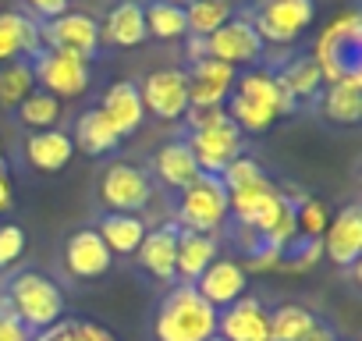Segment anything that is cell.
<instances>
[{
  "label": "cell",
  "mask_w": 362,
  "mask_h": 341,
  "mask_svg": "<svg viewBox=\"0 0 362 341\" xmlns=\"http://www.w3.org/2000/svg\"><path fill=\"white\" fill-rule=\"evenodd\" d=\"M302 341H337V337H334V330H330L327 323H316V327H313Z\"/></svg>",
  "instance_id": "obj_45"
},
{
  "label": "cell",
  "mask_w": 362,
  "mask_h": 341,
  "mask_svg": "<svg viewBox=\"0 0 362 341\" xmlns=\"http://www.w3.org/2000/svg\"><path fill=\"white\" fill-rule=\"evenodd\" d=\"M15 207V185L8 178V170H0V214H8Z\"/></svg>",
  "instance_id": "obj_43"
},
{
  "label": "cell",
  "mask_w": 362,
  "mask_h": 341,
  "mask_svg": "<svg viewBox=\"0 0 362 341\" xmlns=\"http://www.w3.org/2000/svg\"><path fill=\"white\" fill-rule=\"evenodd\" d=\"M245 18L263 40V47H291L316 22V0H256Z\"/></svg>",
  "instance_id": "obj_5"
},
{
  "label": "cell",
  "mask_w": 362,
  "mask_h": 341,
  "mask_svg": "<svg viewBox=\"0 0 362 341\" xmlns=\"http://www.w3.org/2000/svg\"><path fill=\"white\" fill-rule=\"evenodd\" d=\"M206 57L221 61L228 68H252L263 57V40L256 36V29L249 25L245 15H235L231 22H224L217 33L206 36Z\"/></svg>",
  "instance_id": "obj_10"
},
{
  "label": "cell",
  "mask_w": 362,
  "mask_h": 341,
  "mask_svg": "<svg viewBox=\"0 0 362 341\" xmlns=\"http://www.w3.org/2000/svg\"><path fill=\"white\" fill-rule=\"evenodd\" d=\"M25 228L22 224H0V270H11L25 256Z\"/></svg>",
  "instance_id": "obj_38"
},
{
  "label": "cell",
  "mask_w": 362,
  "mask_h": 341,
  "mask_svg": "<svg viewBox=\"0 0 362 341\" xmlns=\"http://www.w3.org/2000/svg\"><path fill=\"white\" fill-rule=\"evenodd\" d=\"M18 121H22L25 128H33V132L57 128V121H61V100L50 96V93H43V89H36L33 96L22 100V107H18Z\"/></svg>",
  "instance_id": "obj_33"
},
{
  "label": "cell",
  "mask_w": 362,
  "mask_h": 341,
  "mask_svg": "<svg viewBox=\"0 0 362 341\" xmlns=\"http://www.w3.org/2000/svg\"><path fill=\"white\" fill-rule=\"evenodd\" d=\"M185 57L196 64V61H206V40L203 36H185Z\"/></svg>",
  "instance_id": "obj_44"
},
{
  "label": "cell",
  "mask_w": 362,
  "mask_h": 341,
  "mask_svg": "<svg viewBox=\"0 0 362 341\" xmlns=\"http://www.w3.org/2000/svg\"><path fill=\"white\" fill-rule=\"evenodd\" d=\"M33 341H117V337L93 320H57L54 327L33 334Z\"/></svg>",
  "instance_id": "obj_34"
},
{
  "label": "cell",
  "mask_w": 362,
  "mask_h": 341,
  "mask_svg": "<svg viewBox=\"0 0 362 341\" xmlns=\"http://www.w3.org/2000/svg\"><path fill=\"white\" fill-rule=\"evenodd\" d=\"M221 256L217 238L196 235V231H181L177 228V256H174V281L181 284H196L199 274Z\"/></svg>",
  "instance_id": "obj_25"
},
{
  "label": "cell",
  "mask_w": 362,
  "mask_h": 341,
  "mask_svg": "<svg viewBox=\"0 0 362 341\" xmlns=\"http://www.w3.org/2000/svg\"><path fill=\"white\" fill-rule=\"evenodd\" d=\"M75 156V142L68 132L61 128H47V132H33L25 139V160L40 170V175H61Z\"/></svg>",
  "instance_id": "obj_24"
},
{
  "label": "cell",
  "mask_w": 362,
  "mask_h": 341,
  "mask_svg": "<svg viewBox=\"0 0 362 341\" xmlns=\"http://www.w3.org/2000/svg\"><path fill=\"white\" fill-rule=\"evenodd\" d=\"M217 337L224 341H270V309L256 295H242L217 316Z\"/></svg>",
  "instance_id": "obj_14"
},
{
  "label": "cell",
  "mask_w": 362,
  "mask_h": 341,
  "mask_svg": "<svg viewBox=\"0 0 362 341\" xmlns=\"http://www.w3.org/2000/svg\"><path fill=\"white\" fill-rule=\"evenodd\" d=\"M96 110L107 117V125H110L121 139L135 135V132L142 128V121H146V107H142L139 86H135V82H128V79H121V82L107 86V89H103V96H100V107H96Z\"/></svg>",
  "instance_id": "obj_17"
},
{
  "label": "cell",
  "mask_w": 362,
  "mask_h": 341,
  "mask_svg": "<svg viewBox=\"0 0 362 341\" xmlns=\"http://www.w3.org/2000/svg\"><path fill=\"white\" fill-rule=\"evenodd\" d=\"M185 121H189V132H199V128H210V125L228 121V110L224 107H189L185 110Z\"/></svg>",
  "instance_id": "obj_40"
},
{
  "label": "cell",
  "mask_w": 362,
  "mask_h": 341,
  "mask_svg": "<svg viewBox=\"0 0 362 341\" xmlns=\"http://www.w3.org/2000/svg\"><path fill=\"white\" fill-rule=\"evenodd\" d=\"M33 75H36V89H43L57 100H75L93 82V61L43 47L33 57Z\"/></svg>",
  "instance_id": "obj_7"
},
{
  "label": "cell",
  "mask_w": 362,
  "mask_h": 341,
  "mask_svg": "<svg viewBox=\"0 0 362 341\" xmlns=\"http://www.w3.org/2000/svg\"><path fill=\"white\" fill-rule=\"evenodd\" d=\"M267 175L263 170V163L256 160V156H249V153H242V156H235L224 170H221V182H224V189L228 192H235V189H242V185H249V182H259Z\"/></svg>",
  "instance_id": "obj_36"
},
{
  "label": "cell",
  "mask_w": 362,
  "mask_h": 341,
  "mask_svg": "<svg viewBox=\"0 0 362 341\" xmlns=\"http://www.w3.org/2000/svg\"><path fill=\"white\" fill-rule=\"evenodd\" d=\"M8 309L22 320V327H29L33 334L54 327L57 320H64V291L40 270H22L8 281Z\"/></svg>",
  "instance_id": "obj_3"
},
{
  "label": "cell",
  "mask_w": 362,
  "mask_h": 341,
  "mask_svg": "<svg viewBox=\"0 0 362 341\" xmlns=\"http://www.w3.org/2000/svg\"><path fill=\"white\" fill-rule=\"evenodd\" d=\"M320 242H323V260H330L341 270L355 267L362 260V210L355 203L341 207Z\"/></svg>",
  "instance_id": "obj_12"
},
{
  "label": "cell",
  "mask_w": 362,
  "mask_h": 341,
  "mask_svg": "<svg viewBox=\"0 0 362 341\" xmlns=\"http://www.w3.org/2000/svg\"><path fill=\"white\" fill-rule=\"evenodd\" d=\"M217 313L221 309H228L231 302H238L242 295H245V288H249V274H245V267L238 263V260H231V256H217L203 274H199V281L192 284Z\"/></svg>",
  "instance_id": "obj_15"
},
{
  "label": "cell",
  "mask_w": 362,
  "mask_h": 341,
  "mask_svg": "<svg viewBox=\"0 0 362 341\" xmlns=\"http://www.w3.org/2000/svg\"><path fill=\"white\" fill-rule=\"evenodd\" d=\"M36 93V75H33V61H11L0 64V107L4 110H18L25 96Z\"/></svg>",
  "instance_id": "obj_31"
},
{
  "label": "cell",
  "mask_w": 362,
  "mask_h": 341,
  "mask_svg": "<svg viewBox=\"0 0 362 341\" xmlns=\"http://www.w3.org/2000/svg\"><path fill=\"white\" fill-rule=\"evenodd\" d=\"M214 341H224V337H214Z\"/></svg>",
  "instance_id": "obj_48"
},
{
  "label": "cell",
  "mask_w": 362,
  "mask_h": 341,
  "mask_svg": "<svg viewBox=\"0 0 362 341\" xmlns=\"http://www.w3.org/2000/svg\"><path fill=\"white\" fill-rule=\"evenodd\" d=\"M362 15L358 11H341L313 43L309 57L316 61L320 75H323V86L327 82H337L351 71H362Z\"/></svg>",
  "instance_id": "obj_2"
},
{
  "label": "cell",
  "mask_w": 362,
  "mask_h": 341,
  "mask_svg": "<svg viewBox=\"0 0 362 341\" xmlns=\"http://www.w3.org/2000/svg\"><path fill=\"white\" fill-rule=\"evenodd\" d=\"M245 274H270V270H281L284 267V249H274V245H263L259 253L249 256V263H242Z\"/></svg>",
  "instance_id": "obj_39"
},
{
  "label": "cell",
  "mask_w": 362,
  "mask_h": 341,
  "mask_svg": "<svg viewBox=\"0 0 362 341\" xmlns=\"http://www.w3.org/2000/svg\"><path fill=\"white\" fill-rule=\"evenodd\" d=\"M96 231H100L103 245L110 249V256H132V253H139L149 224L139 214H103Z\"/></svg>",
  "instance_id": "obj_26"
},
{
  "label": "cell",
  "mask_w": 362,
  "mask_h": 341,
  "mask_svg": "<svg viewBox=\"0 0 362 341\" xmlns=\"http://www.w3.org/2000/svg\"><path fill=\"white\" fill-rule=\"evenodd\" d=\"M277 203H281V189L267 175L259 182H249V185L228 192V210H231L235 224H242V228H256Z\"/></svg>",
  "instance_id": "obj_22"
},
{
  "label": "cell",
  "mask_w": 362,
  "mask_h": 341,
  "mask_svg": "<svg viewBox=\"0 0 362 341\" xmlns=\"http://www.w3.org/2000/svg\"><path fill=\"white\" fill-rule=\"evenodd\" d=\"M153 175H156L160 185L181 192L189 182H196L203 170H199V163H196V156H192L185 139H170V142H163L153 153Z\"/></svg>",
  "instance_id": "obj_19"
},
{
  "label": "cell",
  "mask_w": 362,
  "mask_h": 341,
  "mask_svg": "<svg viewBox=\"0 0 362 341\" xmlns=\"http://www.w3.org/2000/svg\"><path fill=\"white\" fill-rule=\"evenodd\" d=\"M0 341H33V330L22 327V320L11 309H0Z\"/></svg>",
  "instance_id": "obj_41"
},
{
  "label": "cell",
  "mask_w": 362,
  "mask_h": 341,
  "mask_svg": "<svg viewBox=\"0 0 362 341\" xmlns=\"http://www.w3.org/2000/svg\"><path fill=\"white\" fill-rule=\"evenodd\" d=\"M71 142H75L86 156H107V153H114V149L121 146V135L107 125V117H103L96 107H89V110L78 117Z\"/></svg>",
  "instance_id": "obj_28"
},
{
  "label": "cell",
  "mask_w": 362,
  "mask_h": 341,
  "mask_svg": "<svg viewBox=\"0 0 362 341\" xmlns=\"http://www.w3.org/2000/svg\"><path fill=\"white\" fill-rule=\"evenodd\" d=\"M189 149L199 163L203 175H221V170L242 156V146H245V135L238 132V125L228 117L221 125H210V128H199V132H189Z\"/></svg>",
  "instance_id": "obj_11"
},
{
  "label": "cell",
  "mask_w": 362,
  "mask_h": 341,
  "mask_svg": "<svg viewBox=\"0 0 362 341\" xmlns=\"http://www.w3.org/2000/svg\"><path fill=\"white\" fill-rule=\"evenodd\" d=\"M146 114L160 121H181L189 110V79L181 68H156L139 82Z\"/></svg>",
  "instance_id": "obj_9"
},
{
  "label": "cell",
  "mask_w": 362,
  "mask_h": 341,
  "mask_svg": "<svg viewBox=\"0 0 362 341\" xmlns=\"http://www.w3.org/2000/svg\"><path fill=\"white\" fill-rule=\"evenodd\" d=\"M43 50L40 22L25 11H0V64L33 61Z\"/></svg>",
  "instance_id": "obj_18"
},
{
  "label": "cell",
  "mask_w": 362,
  "mask_h": 341,
  "mask_svg": "<svg viewBox=\"0 0 362 341\" xmlns=\"http://www.w3.org/2000/svg\"><path fill=\"white\" fill-rule=\"evenodd\" d=\"M316 313L298 306V302H284L277 309H270V341H302L313 327H316Z\"/></svg>",
  "instance_id": "obj_30"
},
{
  "label": "cell",
  "mask_w": 362,
  "mask_h": 341,
  "mask_svg": "<svg viewBox=\"0 0 362 341\" xmlns=\"http://www.w3.org/2000/svg\"><path fill=\"white\" fill-rule=\"evenodd\" d=\"M40 40L47 50H61V54L93 61V54L100 50V22L89 18L86 11H64L50 22H40Z\"/></svg>",
  "instance_id": "obj_8"
},
{
  "label": "cell",
  "mask_w": 362,
  "mask_h": 341,
  "mask_svg": "<svg viewBox=\"0 0 362 341\" xmlns=\"http://www.w3.org/2000/svg\"><path fill=\"white\" fill-rule=\"evenodd\" d=\"M274 75H277L281 89H284L295 103L316 100V96L323 93V75H320V68H316V61H313L309 54H298V57L284 61L281 71H274Z\"/></svg>",
  "instance_id": "obj_27"
},
{
  "label": "cell",
  "mask_w": 362,
  "mask_h": 341,
  "mask_svg": "<svg viewBox=\"0 0 362 341\" xmlns=\"http://www.w3.org/2000/svg\"><path fill=\"white\" fill-rule=\"evenodd\" d=\"M25 8H29L40 22H50V18H57V15L68 11V0H25ZM33 15H29V18H33Z\"/></svg>",
  "instance_id": "obj_42"
},
{
  "label": "cell",
  "mask_w": 362,
  "mask_h": 341,
  "mask_svg": "<svg viewBox=\"0 0 362 341\" xmlns=\"http://www.w3.org/2000/svg\"><path fill=\"white\" fill-rule=\"evenodd\" d=\"M320 260H323V242H320V238H295L291 249L284 253V267H281V270L305 274V270H313Z\"/></svg>",
  "instance_id": "obj_37"
},
{
  "label": "cell",
  "mask_w": 362,
  "mask_h": 341,
  "mask_svg": "<svg viewBox=\"0 0 362 341\" xmlns=\"http://www.w3.org/2000/svg\"><path fill=\"white\" fill-rule=\"evenodd\" d=\"M327 224H330V210H327L323 200L309 196L305 203L295 207V231H298V238H323Z\"/></svg>",
  "instance_id": "obj_35"
},
{
  "label": "cell",
  "mask_w": 362,
  "mask_h": 341,
  "mask_svg": "<svg viewBox=\"0 0 362 341\" xmlns=\"http://www.w3.org/2000/svg\"><path fill=\"white\" fill-rule=\"evenodd\" d=\"M167 4H177V8H189L192 0H167Z\"/></svg>",
  "instance_id": "obj_47"
},
{
  "label": "cell",
  "mask_w": 362,
  "mask_h": 341,
  "mask_svg": "<svg viewBox=\"0 0 362 341\" xmlns=\"http://www.w3.org/2000/svg\"><path fill=\"white\" fill-rule=\"evenodd\" d=\"M217 309L192 288V284H174L153 316L156 341H214L217 337Z\"/></svg>",
  "instance_id": "obj_1"
},
{
  "label": "cell",
  "mask_w": 362,
  "mask_h": 341,
  "mask_svg": "<svg viewBox=\"0 0 362 341\" xmlns=\"http://www.w3.org/2000/svg\"><path fill=\"white\" fill-rule=\"evenodd\" d=\"M320 114L330 125H355L362 117V71L327 82L320 93Z\"/></svg>",
  "instance_id": "obj_21"
},
{
  "label": "cell",
  "mask_w": 362,
  "mask_h": 341,
  "mask_svg": "<svg viewBox=\"0 0 362 341\" xmlns=\"http://www.w3.org/2000/svg\"><path fill=\"white\" fill-rule=\"evenodd\" d=\"M0 170H8V156H4V142H0Z\"/></svg>",
  "instance_id": "obj_46"
},
{
  "label": "cell",
  "mask_w": 362,
  "mask_h": 341,
  "mask_svg": "<svg viewBox=\"0 0 362 341\" xmlns=\"http://www.w3.org/2000/svg\"><path fill=\"white\" fill-rule=\"evenodd\" d=\"M100 203L107 207V214H139L153 203V178L149 170L135 167V163H110L100 175Z\"/></svg>",
  "instance_id": "obj_6"
},
{
  "label": "cell",
  "mask_w": 362,
  "mask_h": 341,
  "mask_svg": "<svg viewBox=\"0 0 362 341\" xmlns=\"http://www.w3.org/2000/svg\"><path fill=\"white\" fill-rule=\"evenodd\" d=\"M231 18H235V0H192L185 8L189 36H203V40Z\"/></svg>",
  "instance_id": "obj_32"
},
{
  "label": "cell",
  "mask_w": 362,
  "mask_h": 341,
  "mask_svg": "<svg viewBox=\"0 0 362 341\" xmlns=\"http://www.w3.org/2000/svg\"><path fill=\"white\" fill-rule=\"evenodd\" d=\"M110 267H114V256L103 245V238H100L96 228H78V231L68 235V242H64V270H68V277H75V281H96Z\"/></svg>",
  "instance_id": "obj_13"
},
{
  "label": "cell",
  "mask_w": 362,
  "mask_h": 341,
  "mask_svg": "<svg viewBox=\"0 0 362 341\" xmlns=\"http://www.w3.org/2000/svg\"><path fill=\"white\" fill-rule=\"evenodd\" d=\"M174 224L181 231H196V235H210L217 238L228 221H231V210H228V189L217 175H199L196 182H189L185 189L177 192V210H174Z\"/></svg>",
  "instance_id": "obj_4"
},
{
  "label": "cell",
  "mask_w": 362,
  "mask_h": 341,
  "mask_svg": "<svg viewBox=\"0 0 362 341\" xmlns=\"http://www.w3.org/2000/svg\"><path fill=\"white\" fill-rule=\"evenodd\" d=\"M185 79H189V107H224L235 89L238 71L206 57V61H196L185 71Z\"/></svg>",
  "instance_id": "obj_16"
},
{
  "label": "cell",
  "mask_w": 362,
  "mask_h": 341,
  "mask_svg": "<svg viewBox=\"0 0 362 341\" xmlns=\"http://www.w3.org/2000/svg\"><path fill=\"white\" fill-rule=\"evenodd\" d=\"M174 256H177V224L149 228L146 238H142V245H139V253H135L139 267L149 277L163 281V284L174 281Z\"/></svg>",
  "instance_id": "obj_23"
},
{
  "label": "cell",
  "mask_w": 362,
  "mask_h": 341,
  "mask_svg": "<svg viewBox=\"0 0 362 341\" xmlns=\"http://www.w3.org/2000/svg\"><path fill=\"white\" fill-rule=\"evenodd\" d=\"M146 40L149 36H146L139 0H117V4L107 11V18L100 22V43H107V47L132 50V47H142Z\"/></svg>",
  "instance_id": "obj_20"
},
{
  "label": "cell",
  "mask_w": 362,
  "mask_h": 341,
  "mask_svg": "<svg viewBox=\"0 0 362 341\" xmlns=\"http://www.w3.org/2000/svg\"><path fill=\"white\" fill-rule=\"evenodd\" d=\"M142 22H146V36L174 43L189 36V22H185V8L167 4V0H146L142 4Z\"/></svg>",
  "instance_id": "obj_29"
}]
</instances>
